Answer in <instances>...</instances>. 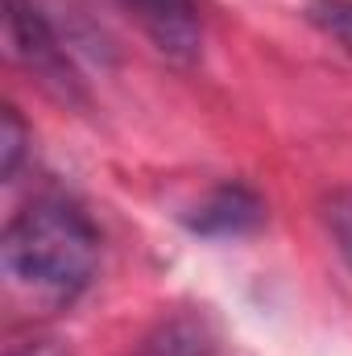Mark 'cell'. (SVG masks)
<instances>
[{
    "instance_id": "277c9868",
    "label": "cell",
    "mask_w": 352,
    "mask_h": 356,
    "mask_svg": "<svg viewBox=\"0 0 352 356\" xmlns=\"http://www.w3.org/2000/svg\"><path fill=\"white\" fill-rule=\"evenodd\" d=\"M262 216H265L262 199L249 186L228 182V186H216L195 207V216H186V224L199 236H241V232H253L262 224Z\"/></svg>"
},
{
    "instance_id": "8992f818",
    "label": "cell",
    "mask_w": 352,
    "mask_h": 356,
    "mask_svg": "<svg viewBox=\"0 0 352 356\" xmlns=\"http://www.w3.org/2000/svg\"><path fill=\"white\" fill-rule=\"evenodd\" d=\"M323 224H328V232H332L336 253H340L344 266L352 269V186H340V191L328 195V203H323Z\"/></svg>"
},
{
    "instance_id": "ba28073f",
    "label": "cell",
    "mask_w": 352,
    "mask_h": 356,
    "mask_svg": "<svg viewBox=\"0 0 352 356\" xmlns=\"http://www.w3.org/2000/svg\"><path fill=\"white\" fill-rule=\"evenodd\" d=\"M25 154V124L13 108H4V137H0V166H4V178L17 175V162Z\"/></svg>"
},
{
    "instance_id": "52a82bcc",
    "label": "cell",
    "mask_w": 352,
    "mask_h": 356,
    "mask_svg": "<svg viewBox=\"0 0 352 356\" xmlns=\"http://www.w3.org/2000/svg\"><path fill=\"white\" fill-rule=\"evenodd\" d=\"M311 21L332 33L344 50H352V0H315L311 4Z\"/></svg>"
},
{
    "instance_id": "7a4b0ae2",
    "label": "cell",
    "mask_w": 352,
    "mask_h": 356,
    "mask_svg": "<svg viewBox=\"0 0 352 356\" xmlns=\"http://www.w3.org/2000/svg\"><path fill=\"white\" fill-rule=\"evenodd\" d=\"M8 42L13 54L33 71V79L58 99H83L79 75L67 58V46L50 29V21L33 8V0H8Z\"/></svg>"
},
{
    "instance_id": "6da1fadb",
    "label": "cell",
    "mask_w": 352,
    "mask_h": 356,
    "mask_svg": "<svg viewBox=\"0 0 352 356\" xmlns=\"http://www.w3.org/2000/svg\"><path fill=\"white\" fill-rule=\"evenodd\" d=\"M95 257H99V236L91 220L63 199L29 203L4 232L8 282L54 307L88 290Z\"/></svg>"
},
{
    "instance_id": "9c48e42d",
    "label": "cell",
    "mask_w": 352,
    "mask_h": 356,
    "mask_svg": "<svg viewBox=\"0 0 352 356\" xmlns=\"http://www.w3.org/2000/svg\"><path fill=\"white\" fill-rule=\"evenodd\" d=\"M13 356H67L63 348H54V344H29V348H21V353Z\"/></svg>"
},
{
    "instance_id": "3957f363",
    "label": "cell",
    "mask_w": 352,
    "mask_h": 356,
    "mask_svg": "<svg viewBox=\"0 0 352 356\" xmlns=\"http://www.w3.org/2000/svg\"><path fill=\"white\" fill-rule=\"evenodd\" d=\"M145 33L162 54L191 63L199 54V4L195 0H129Z\"/></svg>"
},
{
    "instance_id": "5b68a950",
    "label": "cell",
    "mask_w": 352,
    "mask_h": 356,
    "mask_svg": "<svg viewBox=\"0 0 352 356\" xmlns=\"http://www.w3.org/2000/svg\"><path fill=\"white\" fill-rule=\"evenodd\" d=\"M216 353V332L203 315L195 311H178L170 319H162L133 356H211Z\"/></svg>"
}]
</instances>
